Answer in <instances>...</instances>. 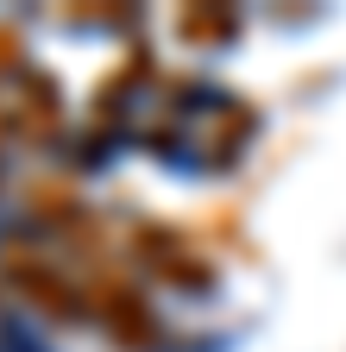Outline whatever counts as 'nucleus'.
<instances>
[{
    "label": "nucleus",
    "mask_w": 346,
    "mask_h": 352,
    "mask_svg": "<svg viewBox=\"0 0 346 352\" xmlns=\"http://www.w3.org/2000/svg\"><path fill=\"white\" fill-rule=\"evenodd\" d=\"M183 258H189V245H183L177 233H164V227H139V264L164 271L177 289H202L208 271H195V264H183Z\"/></svg>",
    "instance_id": "3"
},
{
    "label": "nucleus",
    "mask_w": 346,
    "mask_h": 352,
    "mask_svg": "<svg viewBox=\"0 0 346 352\" xmlns=\"http://www.w3.org/2000/svg\"><path fill=\"white\" fill-rule=\"evenodd\" d=\"M7 277H13V289H25L38 308H45V315H57V321H95V315H89V296L57 271V258L7 245Z\"/></svg>",
    "instance_id": "1"
},
{
    "label": "nucleus",
    "mask_w": 346,
    "mask_h": 352,
    "mask_svg": "<svg viewBox=\"0 0 346 352\" xmlns=\"http://www.w3.org/2000/svg\"><path fill=\"white\" fill-rule=\"evenodd\" d=\"M89 315H95V321H101L120 346H145V340H151V308H145V296H139L133 283H120V277L95 283Z\"/></svg>",
    "instance_id": "2"
},
{
    "label": "nucleus",
    "mask_w": 346,
    "mask_h": 352,
    "mask_svg": "<svg viewBox=\"0 0 346 352\" xmlns=\"http://www.w3.org/2000/svg\"><path fill=\"white\" fill-rule=\"evenodd\" d=\"M177 32H183V44H227V38L239 32V19H233L227 7H195V13L177 19Z\"/></svg>",
    "instance_id": "4"
}]
</instances>
